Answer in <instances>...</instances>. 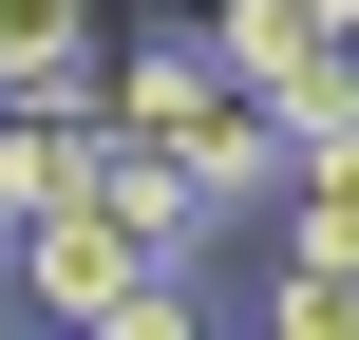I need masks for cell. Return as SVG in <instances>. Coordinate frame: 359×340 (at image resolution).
<instances>
[{
	"label": "cell",
	"instance_id": "1",
	"mask_svg": "<svg viewBox=\"0 0 359 340\" xmlns=\"http://www.w3.org/2000/svg\"><path fill=\"white\" fill-rule=\"evenodd\" d=\"M95 114H114L133 151H170V189H189L208 227H265V208H284V114H265L208 38H133Z\"/></svg>",
	"mask_w": 359,
	"mask_h": 340
},
{
	"label": "cell",
	"instance_id": "2",
	"mask_svg": "<svg viewBox=\"0 0 359 340\" xmlns=\"http://www.w3.org/2000/svg\"><path fill=\"white\" fill-rule=\"evenodd\" d=\"M0 284H19L38 322H76V340H189V322H208L189 246H151V227H133V208H95V189H76V208H38Z\"/></svg>",
	"mask_w": 359,
	"mask_h": 340
},
{
	"label": "cell",
	"instance_id": "3",
	"mask_svg": "<svg viewBox=\"0 0 359 340\" xmlns=\"http://www.w3.org/2000/svg\"><path fill=\"white\" fill-rule=\"evenodd\" d=\"M114 95V0H0V114H95Z\"/></svg>",
	"mask_w": 359,
	"mask_h": 340
},
{
	"label": "cell",
	"instance_id": "4",
	"mask_svg": "<svg viewBox=\"0 0 359 340\" xmlns=\"http://www.w3.org/2000/svg\"><path fill=\"white\" fill-rule=\"evenodd\" d=\"M265 340H359V265H341V246H284V284H265Z\"/></svg>",
	"mask_w": 359,
	"mask_h": 340
},
{
	"label": "cell",
	"instance_id": "5",
	"mask_svg": "<svg viewBox=\"0 0 359 340\" xmlns=\"http://www.w3.org/2000/svg\"><path fill=\"white\" fill-rule=\"evenodd\" d=\"M265 114H284V151H303V132H359V38H341V19H322L303 76H265Z\"/></svg>",
	"mask_w": 359,
	"mask_h": 340
},
{
	"label": "cell",
	"instance_id": "6",
	"mask_svg": "<svg viewBox=\"0 0 359 340\" xmlns=\"http://www.w3.org/2000/svg\"><path fill=\"white\" fill-rule=\"evenodd\" d=\"M0 265H19V208H0Z\"/></svg>",
	"mask_w": 359,
	"mask_h": 340
}]
</instances>
